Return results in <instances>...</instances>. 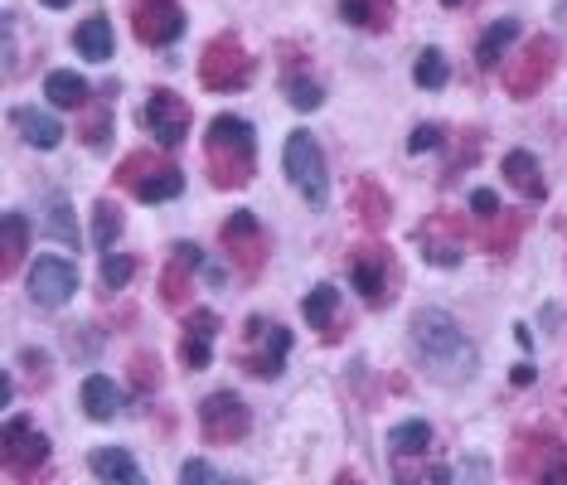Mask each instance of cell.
Returning a JSON list of instances; mask_svg holds the SVG:
<instances>
[{
	"mask_svg": "<svg viewBox=\"0 0 567 485\" xmlns=\"http://www.w3.org/2000/svg\"><path fill=\"white\" fill-rule=\"evenodd\" d=\"M413 355H417V369H423L432 383H447V389H461V383L475 379L481 369V349L471 345V335L451 321L447 311L427 307L413 315Z\"/></svg>",
	"mask_w": 567,
	"mask_h": 485,
	"instance_id": "1",
	"label": "cell"
},
{
	"mask_svg": "<svg viewBox=\"0 0 567 485\" xmlns=\"http://www.w3.org/2000/svg\"><path fill=\"white\" fill-rule=\"evenodd\" d=\"M204 161H209V175L219 189H243L257 171V137L243 117H213L209 137H204Z\"/></svg>",
	"mask_w": 567,
	"mask_h": 485,
	"instance_id": "2",
	"label": "cell"
},
{
	"mask_svg": "<svg viewBox=\"0 0 567 485\" xmlns=\"http://www.w3.org/2000/svg\"><path fill=\"white\" fill-rule=\"evenodd\" d=\"M117 185L141 205H165V199H175L185 189V171L170 165L161 151H131L117 165Z\"/></svg>",
	"mask_w": 567,
	"mask_h": 485,
	"instance_id": "3",
	"label": "cell"
},
{
	"mask_svg": "<svg viewBox=\"0 0 567 485\" xmlns=\"http://www.w3.org/2000/svg\"><path fill=\"white\" fill-rule=\"evenodd\" d=\"M349 281H355V291L364 297V307H373V311L393 307V297H398V281H403L393 247H383V243L355 247V253H349Z\"/></svg>",
	"mask_w": 567,
	"mask_h": 485,
	"instance_id": "4",
	"label": "cell"
},
{
	"mask_svg": "<svg viewBox=\"0 0 567 485\" xmlns=\"http://www.w3.org/2000/svg\"><path fill=\"white\" fill-rule=\"evenodd\" d=\"M509 476L514 481H553L567 485V447L553 432H524L509 447Z\"/></svg>",
	"mask_w": 567,
	"mask_h": 485,
	"instance_id": "5",
	"label": "cell"
},
{
	"mask_svg": "<svg viewBox=\"0 0 567 485\" xmlns=\"http://www.w3.org/2000/svg\"><path fill=\"white\" fill-rule=\"evenodd\" d=\"M199 83L209 93H238L253 83V54L243 49L238 35H213L199 54Z\"/></svg>",
	"mask_w": 567,
	"mask_h": 485,
	"instance_id": "6",
	"label": "cell"
},
{
	"mask_svg": "<svg viewBox=\"0 0 567 485\" xmlns=\"http://www.w3.org/2000/svg\"><path fill=\"white\" fill-rule=\"evenodd\" d=\"M287 355H291V331L287 325L253 315L247 331H243V345H238V365H243L253 379H277L281 369H287Z\"/></svg>",
	"mask_w": 567,
	"mask_h": 485,
	"instance_id": "7",
	"label": "cell"
},
{
	"mask_svg": "<svg viewBox=\"0 0 567 485\" xmlns=\"http://www.w3.org/2000/svg\"><path fill=\"white\" fill-rule=\"evenodd\" d=\"M553 69H558V39H548V35H534L524 44V49L514 54V59H505V93L514 97V103H524V97H534L543 83L553 78Z\"/></svg>",
	"mask_w": 567,
	"mask_h": 485,
	"instance_id": "8",
	"label": "cell"
},
{
	"mask_svg": "<svg viewBox=\"0 0 567 485\" xmlns=\"http://www.w3.org/2000/svg\"><path fill=\"white\" fill-rule=\"evenodd\" d=\"M281 161H287V175L291 185L305 195V205L311 209H325L331 205V175H325V155H321V141L311 137V131H291L287 137V151H281Z\"/></svg>",
	"mask_w": 567,
	"mask_h": 485,
	"instance_id": "9",
	"label": "cell"
},
{
	"mask_svg": "<svg viewBox=\"0 0 567 485\" xmlns=\"http://www.w3.org/2000/svg\"><path fill=\"white\" fill-rule=\"evenodd\" d=\"M189 103L180 93H170V88H151L146 93V103H141V112H136V122H141V131L146 137H155L161 146H180L189 137Z\"/></svg>",
	"mask_w": 567,
	"mask_h": 485,
	"instance_id": "10",
	"label": "cell"
},
{
	"mask_svg": "<svg viewBox=\"0 0 567 485\" xmlns=\"http://www.w3.org/2000/svg\"><path fill=\"white\" fill-rule=\"evenodd\" d=\"M247 427H253V413H247V403L238 399V393H209V399L199 403V432L209 447H233L247 437Z\"/></svg>",
	"mask_w": 567,
	"mask_h": 485,
	"instance_id": "11",
	"label": "cell"
},
{
	"mask_svg": "<svg viewBox=\"0 0 567 485\" xmlns=\"http://www.w3.org/2000/svg\"><path fill=\"white\" fill-rule=\"evenodd\" d=\"M413 239H417V247H423V257L432 267H456L461 257H466V223H461L451 209L427 213V219L417 223Z\"/></svg>",
	"mask_w": 567,
	"mask_h": 485,
	"instance_id": "12",
	"label": "cell"
},
{
	"mask_svg": "<svg viewBox=\"0 0 567 485\" xmlns=\"http://www.w3.org/2000/svg\"><path fill=\"white\" fill-rule=\"evenodd\" d=\"M5 471L15 481H34L44 466H49V437L39 427H30V417H10L5 423Z\"/></svg>",
	"mask_w": 567,
	"mask_h": 485,
	"instance_id": "13",
	"label": "cell"
},
{
	"mask_svg": "<svg viewBox=\"0 0 567 485\" xmlns=\"http://www.w3.org/2000/svg\"><path fill=\"white\" fill-rule=\"evenodd\" d=\"M219 239H223V253L233 257V267H238V273H243L247 281L263 273V263H267V239H263V223H257L247 209H238V213H229V219H223Z\"/></svg>",
	"mask_w": 567,
	"mask_h": 485,
	"instance_id": "14",
	"label": "cell"
},
{
	"mask_svg": "<svg viewBox=\"0 0 567 485\" xmlns=\"http://www.w3.org/2000/svg\"><path fill=\"white\" fill-rule=\"evenodd\" d=\"M131 30L141 44L165 49L185 35V10H180V0H131Z\"/></svg>",
	"mask_w": 567,
	"mask_h": 485,
	"instance_id": "15",
	"label": "cell"
},
{
	"mask_svg": "<svg viewBox=\"0 0 567 485\" xmlns=\"http://www.w3.org/2000/svg\"><path fill=\"white\" fill-rule=\"evenodd\" d=\"M78 291V267L63 263V257H39V263L30 267V301L44 311H59L73 301Z\"/></svg>",
	"mask_w": 567,
	"mask_h": 485,
	"instance_id": "16",
	"label": "cell"
},
{
	"mask_svg": "<svg viewBox=\"0 0 567 485\" xmlns=\"http://www.w3.org/2000/svg\"><path fill=\"white\" fill-rule=\"evenodd\" d=\"M213 340H219V315L213 311H189L185 331H180V365L185 369H209Z\"/></svg>",
	"mask_w": 567,
	"mask_h": 485,
	"instance_id": "17",
	"label": "cell"
},
{
	"mask_svg": "<svg viewBox=\"0 0 567 485\" xmlns=\"http://www.w3.org/2000/svg\"><path fill=\"white\" fill-rule=\"evenodd\" d=\"M199 267V247L195 243H180V247H170V263H165V277H161V301L170 311H180L185 307V297H189V273Z\"/></svg>",
	"mask_w": 567,
	"mask_h": 485,
	"instance_id": "18",
	"label": "cell"
},
{
	"mask_svg": "<svg viewBox=\"0 0 567 485\" xmlns=\"http://www.w3.org/2000/svg\"><path fill=\"white\" fill-rule=\"evenodd\" d=\"M301 315H305V325H311V331H321L325 345H335L339 335H345V331H339V291L331 287V281H321V287L305 297Z\"/></svg>",
	"mask_w": 567,
	"mask_h": 485,
	"instance_id": "19",
	"label": "cell"
},
{
	"mask_svg": "<svg viewBox=\"0 0 567 485\" xmlns=\"http://www.w3.org/2000/svg\"><path fill=\"white\" fill-rule=\"evenodd\" d=\"M339 20L364 30V35H383V30H393V20H398V5H393V0H339Z\"/></svg>",
	"mask_w": 567,
	"mask_h": 485,
	"instance_id": "20",
	"label": "cell"
},
{
	"mask_svg": "<svg viewBox=\"0 0 567 485\" xmlns=\"http://www.w3.org/2000/svg\"><path fill=\"white\" fill-rule=\"evenodd\" d=\"M25 253H30V219L20 209H5L0 213V273L15 277Z\"/></svg>",
	"mask_w": 567,
	"mask_h": 485,
	"instance_id": "21",
	"label": "cell"
},
{
	"mask_svg": "<svg viewBox=\"0 0 567 485\" xmlns=\"http://www.w3.org/2000/svg\"><path fill=\"white\" fill-rule=\"evenodd\" d=\"M10 122H15V131L34 146V151H54V146L63 141V127L49 117V112H39V107H15V112H10Z\"/></svg>",
	"mask_w": 567,
	"mask_h": 485,
	"instance_id": "22",
	"label": "cell"
},
{
	"mask_svg": "<svg viewBox=\"0 0 567 485\" xmlns=\"http://www.w3.org/2000/svg\"><path fill=\"white\" fill-rule=\"evenodd\" d=\"M88 471H93L97 481L141 485V466H136V461H131V451H121V447H97L93 457H88Z\"/></svg>",
	"mask_w": 567,
	"mask_h": 485,
	"instance_id": "23",
	"label": "cell"
},
{
	"mask_svg": "<svg viewBox=\"0 0 567 485\" xmlns=\"http://www.w3.org/2000/svg\"><path fill=\"white\" fill-rule=\"evenodd\" d=\"M83 413L93 417V423H112V417L121 413V389L107 374L83 379Z\"/></svg>",
	"mask_w": 567,
	"mask_h": 485,
	"instance_id": "24",
	"label": "cell"
},
{
	"mask_svg": "<svg viewBox=\"0 0 567 485\" xmlns=\"http://www.w3.org/2000/svg\"><path fill=\"white\" fill-rule=\"evenodd\" d=\"M281 88H287V103L297 112H315L325 103V88L315 78H305V69L297 73V54H287V69H281Z\"/></svg>",
	"mask_w": 567,
	"mask_h": 485,
	"instance_id": "25",
	"label": "cell"
},
{
	"mask_svg": "<svg viewBox=\"0 0 567 485\" xmlns=\"http://www.w3.org/2000/svg\"><path fill=\"white\" fill-rule=\"evenodd\" d=\"M355 213H359V223H364V229L379 233L383 223L393 219V199L383 195L373 180H359V185H355Z\"/></svg>",
	"mask_w": 567,
	"mask_h": 485,
	"instance_id": "26",
	"label": "cell"
},
{
	"mask_svg": "<svg viewBox=\"0 0 567 485\" xmlns=\"http://www.w3.org/2000/svg\"><path fill=\"white\" fill-rule=\"evenodd\" d=\"M500 171L509 175V185H514V189H519V195H524V199H543V189H548V185H543V171H539V161H534V155H529V151H509Z\"/></svg>",
	"mask_w": 567,
	"mask_h": 485,
	"instance_id": "27",
	"label": "cell"
},
{
	"mask_svg": "<svg viewBox=\"0 0 567 485\" xmlns=\"http://www.w3.org/2000/svg\"><path fill=\"white\" fill-rule=\"evenodd\" d=\"M78 54L83 59H93V63H107V54H112V25H107V15H88L83 25H78Z\"/></svg>",
	"mask_w": 567,
	"mask_h": 485,
	"instance_id": "28",
	"label": "cell"
},
{
	"mask_svg": "<svg viewBox=\"0 0 567 485\" xmlns=\"http://www.w3.org/2000/svg\"><path fill=\"white\" fill-rule=\"evenodd\" d=\"M514 35H519V20H495V25L481 35V44H475V63L490 73L495 59H505V49H509V39Z\"/></svg>",
	"mask_w": 567,
	"mask_h": 485,
	"instance_id": "29",
	"label": "cell"
},
{
	"mask_svg": "<svg viewBox=\"0 0 567 485\" xmlns=\"http://www.w3.org/2000/svg\"><path fill=\"white\" fill-rule=\"evenodd\" d=\"M44 93H49L54 107H68V112L88 107V83H83L78 73H68V69H59V73L44 78Z\"/></svg>",
	"mask_w": 567,
	"mask_h": 485,
	"instance_id": "30",
	"label": "cell"
},
{
	"mask_svg": "<svg viewBox=\"0 0 567 485\" xmlns=\"http://www.w3.org/2000/svg\"><path fill=\"white\" fill-rule=\"evenodd\" d=\"M427 447H432V427H427V423H417V417H413V423H398V427H393V432H389V451H393V461L423 457Z\"/></svg>",
	"mask_w": 567,
	"mask_h": 485,
	"instance_id": "31",
	"label": "cell"
},
{
	"mask_svg": "<svg viewBox=\"0 0 567 485\" xmlns=\"http://www.w3.org/2000/svg\"><path fill=\"white\" fill-rule=\"evenodd\" d=\"M44 233H49L54 243H68V253L78 247V223H73V209H68V199L54 189L49 195V219H44Z\"/></svg>",
	"mask_w": 567,
	"mask_h": 485,
	"instance_id": "32",
	"label": "cell"
},
{
	"mask_svg": "<svg viewBox=\"0 0 567 485\" xmlns=\"http://www.w3.org/2000/svg\"><path fill=\"white\" fill-rule=\"evenodd\" d=\"M524 223H529V213H495V229L485 233V247H490L495 257H509L519 233H524Z\"/></svg>",
	"mask_w": 567,
	"mask_h": 485,
	"instance_id": "33",
	"label": "cell"
},
{
	"mask_svg": "<svg viewBox=\"0 0 567 485\" xmlns=\"http://www.w3.org/2000/svg\"><path fill=\"white\" fill-rule=\"evenodd\" d=\"M413 78H417V88H427V93L447 88V78H451L447 54H441V49H423V54H417V63H413Z\"/></svg>",
	"mask_w": 567,
	"mask_h": 485,
	"instance_id": "34",
	"label": "cell"
},
{
	"mask_svg": "<svg viewBox=\"0 0 567 485\" xmlns=\"http://www.w3.org/2000/svg\"><path fill=\"white\" fill-rule=\"evenodd\" d=\"M117 239H121V209L107 205V199H97V205H93V243L107 253Z\"/></svg>",
	"mask_w": 567,
	"mask_h": 485,
	"instance_id": "35",
	"label": "cell"
},
{
	"mask_svg": "<svg viewBox=\"0 0 567 485\" xmlns=\"http://www.w3.org/2000/svg\"><path fill=\"white\" fill-rule=\"evenodd\" d=\"M107 131H112V107L107 103H88V117H83V127H78V137H83L88 146H102L107 141Z\"/></svg>",
	"mask_w": 567,
	"mask_h": 485,
	"instance_id": "36",
	"label": "cell"
},
{
	"mask_svg": "<svg viewBox=\"0 0 567 485\" xmlns=\"http://www.w3.org/2000/svg\"><path fill=\"white\" fill-rule=\"evenodd\" d=\"M131 273H136L131 257H127V253H112L107 263H102V287H107V291H121V287L131 281Z\"/></svg>",
	"mask_w": 567,
	"mask_h": 485,
	"instance_id": "37",
	"label": "cell"
},
{
	"mask_svg": "<svg viewBox=\"0 0 567 485\" xmlns=\"http://www.w3.org/2000/svg\"><path fill=\"white\" fill-rule=\"evenodd\" d=\"M131 383H136L141 393L161 383V365H155V355H136V359H131Z\"/></svg>",
	"mask_w": 567,
	"mask_h": 485,
	"instance_id": "38",
	"label": "cell"
},
{
	"mask_svg": "<svg viewBox=\"0 0 567 485\" xmlns=\"http://www.w3.org/2000/svg\"><path fill=\"white\" fill-rule=\"evenodd\" d=\"M432 146H441V127L437 122H423V127H413V137H407V151H432Z\"/></svg>",
	"mask_w": 567,
	"mask_h": 485,
	"instance_id": "39",
	"label": "cell"
},
{
	"mask_svg": "<svg viewBox=\"0 0 567 485\" xmlns=\"http://www.w3.org/2000/svg\"><path fill=\"white\" fill-rule=\"evenodd\" d=\"M471 209L481 213V219H495V213H500V199H495V189H475V195H471Z\"/></svg>",
	"mask_w": 567,
	"mask_h": 485,
	"instance_id": "40",
	"label": "cell"
},
{
	"mask_svg": "<svg viewBox=\"0 0 567 485\" xmlns=\"http://www.w3.org/2000/svg\"><path fill=\"white\" fill-rule=\"evenodd\" d=\"M180 481H223V476L209 461H185V466H180Z\"/></svg>",
	"mask_w": 567,
	"mask_h": 485,
	"instance_id": "41",
	"label": "cell"
},
{
	"mask_svg": "<svg viewBox=\"0 0 567 485\" xmlns=\"http://www.w3.org/2000/svg\"><path fill=\"white\" fill-rule=\"evenodd\" d=\"M44 5H49V10H68V5H73V0H44Z\"/></svg>",
	"mask_w": 567,
	"mask_h": 485,
	"instance_id": "42",
	"label": "cell"
},
{
	"mask_svg": "<svg viewBox=\"0 0 567 485\" xmlns=\"http://www.w3.org/2000/svg\"><path fill=\"white\" fill-rule=\"evenodd\" d=\"M441 5H461V0H441Z\"/></svg>",
	"mask_w": 567,
	"mask_h": 485,
	"instance_id": "43",
	"label": "cell"
}]
</instances>
